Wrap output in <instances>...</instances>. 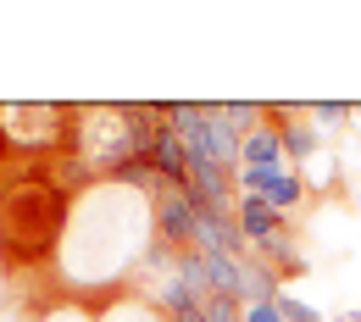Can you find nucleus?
Masks as SVG:
<instances>
[{
	"label": "nucleus",
	"mask_w": 361,
	"mask_h": 322,
	"mask_svg": "<svg viewBox=\"0 0 361 322\" xmlns=\"http://www.w3.org/2000/svg\"><path fill=\"white\" fill-rule=\"evenodd\" d=\"M73 217V189L50 161H6L0 167V267L39 273L61 256Z\"/></svg>",
	"instance_id": "nucleus-1"
},
{
	"label": "nucleus",
	"mask_w": 361,
	"mask_h": 322,
	"mask_svg": "<svg viewBox=\"0 0 361 322\" xmlns=\"http://www.w3.org/2000/svg\"><path fill=\"white\" fill-rule=\"evenodd\" d=\"M195 239H200V206L189 200V189L156 184V244L195 250Z\"/></svg>",
	"instance_id": "nucleus-2"
},
{
	"label": "nucleus",
	"mask_w": 361,
	"mask_h": 322,
	"mask_svg": "<svg viewBox=\"0 0 361 322\" xmlns=\"http://www.w3.org/2000/svg\"><path fill=\"white\" fill-rule=\"evenodd\" d=\"M183 144H189V156H206V161H217L228 173H239V144H245V139L233 134V123L223 117V106H206L200 123L183 134Z\"/></svg>",
	"instance_id": "nucleus-3"
},
{
	"label": "nucleus",
	"mask_w": 361,
	"mask_h": 322,
	"mask_svg": "<svg viewBox=\"0 0 361 322\" xmlns=\"http://www.w3.org/2000/svg\"><path fill=\"white\" fill-rule=\"evenodd\" d=\"M272 123H278V134H283V156H289V167H300V161H312L317 150H322V128H317L312 111H278L272 106Z\"/></svg>",
	"instance_id": "nucleus-4"
},
{
	"label": "nucleus",
	"mask_w": 361,
	"mask_h": 322,
	"mask_svg": "<svg viewBox=\"0 0 361 322\" xmlns=\"http://www.w3.org/2000/svg\"><path fill=\"white\" fill-rule=\"evenodd\" d=\"M233 217H239V228H245V239H250V250L262 244V239H272V233L289 228V217L272 206L267 194H239V206H233Z\"/></svg>",
	"instance_id": "nucleus-5"
},
{
	"label": "nucleus",
	"mask_w": 361,
	"mask_h": 322,
	"mask_svg": "<svg viewBox=\"0 0 361 322\" xmlns=\"http://www.w3.org/2000/svg\"><path fill=\"white\" fill-rule=\"evenodd\" d=\"M150 167H156L161 184H173V189L189 184V144L167 128V117H161V134H156V144H150Z\"/></svg>",
	"instance_id": "nucleus-6"
},
{
	"label": "nucleus",
	"mask_w": 361,
	"mask_h": 322,
	"mask_svg": "<svg viewBox=\"0 0 361 322\" xmlns=\"http://www.w3.org/2000/svg\"><path fill=\"white\" fill-rule=\"evenodd\" d=\"M239 167H289V156H283V134H278V123H262L256 134H245L239 144Z\"/></svg>",
	"instance_id": "nucleus-7"
},
{
	"label": "nucleus",
	"mask_w": 361,
	"mask_h": 322,
	"mask_svg": "<svg viewBox=\"0 0 361 322\" xmlns=\"http://www.w3.org/2000/svg\"><path fill=\"white\" fill-rule=\"evenodd\" d=\"M262 194H267V200L278 206V211H283V217H295V211L306 206V194H312V189H306V173L283 167V173H278V178H272V184L262 189Z\"/></svg>",
	"instance_id": "nucleus-8"
},
{
	"label": "nucleus",
	"mask_w": 361,
	"mask_h": 322,
	"mask_svg": "<svg viewBox=\"0 0 361 322\" xmlns=\"http://www.w3.org/2000/svg\"><path fill=\"white\" fill-rule=\"evenodd\" d=\"M100 322H167V311H161L156 300H145V295H117V300L100 311Z\"/></svg>",
	"instance_id": "nucleus-9"
},
{
	"label": "nucleus",
	"mask_w": 361,
	"mask_h": 322,
	"mask_svg": "<svg viewBox=\"0 0 361 322\" xmlns=\"http://www.w3.org/2000/svg\"><path fill=\"white\" fill-rule=\"evenodd\" d=\"M278 311H283V322H322L312 300H295V295H278Z\"/></svg>",
	"instance_id": "nucleus-10"
},
{
	"label": "nucleus",
	"mask_w": 361,
	"mask_h": 322,
	"mask_svg": "<svg viewBox=\"0 0 361 322\" xmlns=\"http://www.w3.org/2000/svg\"><path fill=\"white\" fill-rule=\"evenodd\" d=\"M317 128H328V123H350L356 117V106H339V100H322V106H312Z\"/></svg>",
	"instance_id": "nucleus-11"
},
{
	"label": "nucleus",
	"mask_w": 361,
	"mask_h": 322,
	"mask_svg": "<svg viewBox=\"0 0 361 322\" xmlns=\"http://www.w3.org/2000/svg\"><path fill=\"white\" fill-rule=\"evenodd\" d=\"M356 117H361V111H356Z\"/></svg>",
	"instance_id": "nucleus-12"
}]
</instances>
